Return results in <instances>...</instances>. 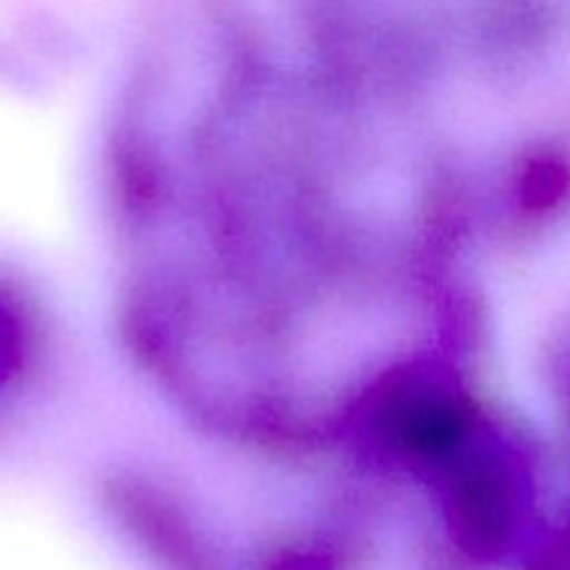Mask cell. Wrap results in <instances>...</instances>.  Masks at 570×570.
Here are the masks:
<instances>
[{
	"mask_svg": "<svg viewBox=\"0 0 570 570\" xmlns=\"http://www.w3.org/2000/svg\"><path fill=\"white\" fill-rule=\"evenodd\" d=\"M271 570H334V560L317 551H304V554H284L273 562Z\"/></svg>",
	"mask_w": 570,
	"mask_h": 570,
	"instance_id": "obj_1",
	"label": "cell"
}]
</instances>
